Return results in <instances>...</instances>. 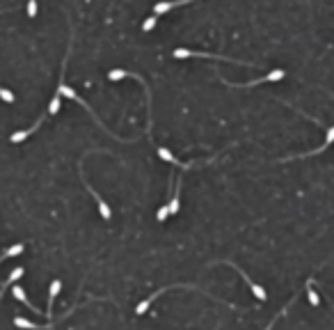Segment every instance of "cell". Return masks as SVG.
<instances>
[{
  "label": "cell",
  "instance_id": "cell-1",
  "mask_svg": "<svg viewBox=\"0 0 334 330\" xmlns=\"http://www.w3.org/2000/svg\"><path fill=\"white\" fill-rule=\"evenodd\" d=\"M172 58H176V60H186V58H208V60H224V62H234V65H248V67H254V65H250V62H240V60H232V58H226V55L197 53V51H188V49H174Z\"/></svg>",
  "mask_w": 334,
  "mask_h": 330
},
{
  "label": "cell",
  "instance_id": "cell-2",
  "mask_svg": "<svg viewBox=\"0 0 334 330\" xmlns=\"http://www.w3.org/2000/svg\"><path fill=\"white\" fill-rule=\"evenodd\" d=\"M224 264H226V266H232L234 271H236L238 275H240L242 280H245V284H248V287L252 289V293H254V296H256V298H259V300H266V298H268V293H266V289H264V287H259L256 282H252V277H250L248 273L242 271L240 266H236V264H234V261H224Z\"/></svg>",
  "mask_w": 334,
  "mask_h": 330
},
{
  "label": "cell",
  "instance_id": "cell-3",
  "mask_svg": "<svg viewBox=\"0 0 334 330\" xmlns=\"http://www.w3.org/2000/svg\"><path fill=\"white\" fill-rule=\"evenodd\" d=\"M167 289H200V287H194V284H172V287H165V289H160V291L151 293V296L146 298V300H142V303L138 305V307H135V314H144L146 309H149V305L154 303V300H156V298L160 296V293H167Z\"/></svg>",
  "mask_w": 334,
  "mask_h": 330
},
{
  "label": "cell",
  "instance_id": "cell-4",
  "mask_svg": "<svg viewBox=\"0 0 334 330\" xmlns=\"http://www.w3.org/2000/svg\"><path fill=\"white\" fill-rule=\"evenodd\" d=\"M80 177H82V184L87 186V190H90V193L94 195V200H96V204H98V213H101V218H103V220H110V218H112V209H110V206H108V202H103V200H101V195H98L96 190H94L92 186H90V184L85 181V174H82V168H80Z\"/></svg>",
  "mask_w": 334,
  "mask_h": 330
},
{
  "label": "cell",
  "instance_id": "cell-5",
  "mask_svg": "<svg viewBox=\"0 0 334 330\" xmlns=\"http://www.w3.org/2000/svg\"><path fill=\"white\" fill-rule=\"evenodd\" d=\"M158 156H160L165 163H170V165H176V168H181V170H190L192 165H197L194 161L192 163H181L172 152H170V149H165V147H158Z\"/></svg>",
  "mask_w": 334,
  "mask_h": 330
},
{
  "label": "cell",
  "instance_id": "cell-6",
  "mask_svg": "<svg viewBox=\"0 0 334 330\" xmlns=\"http://www.w3.org/2000/svg\"><path fill=\"white\" fill-rule=\"evenodd\" d=\"M286 74L282 69H275V71H270V74H266V76H261V78H256V81H252V83H242V85H238V87H256V85H264V83H275V81H282Z\"/></svg>",
  "mask_w": 334,
  "mask_h": 330
},
{
  "label": "cell",
  "instance_id": "cell-7",
  "mask_svg": "<svg viewBox=\"0 0 334 330\" xmlns=\"http://www.w3.org/2000/svg\"><path fill=\"white\" fill-rule=\"evenodd\" d=\"M174 195L172 200H170V216H174V213H178V209H181V184H184V179L176 177L174 179Z\"/></svg>",
  "mask_w": 334,
  "mask_h": 330
},
{
  "label": "cell",
  "instance_id": "cell-8",
  "mask_svg": "<svg viewBox=\"0 0 334 330\" xmlns=\"http://www.w3.org/2000/svg\"><path fill=\"white\" fill-rule=\"evenodd\" d=\"M42 124H44V117H39L37 122H34V124L30 126V129H26V131H16V133H12V138H10V140H12V142H23L26 138H30V136H32V133H34V131H37Z\"/></svg>",
  "mask_w": 334,
  "mask_h": 330
},
{
  "label": "cell",
  "instance_id": "cell-9",
  "mask_svg": "<svg viewBox=\"0 0 334 330\" xmlns=\"http://www.w3.org/2000/svg\"><path fill=\"white\" fill-rule=\"evenodd\" d=\"M60 289H62V282H60V280L50 282V289H48V309H46V316H48L50 321H53V300H55V296L60 293Z\"/></svg>",
  "mask_w": 334,
  "mask_h": 330
},
{
  "label": "cell",
  "instance_id": "cell-10",
  "mask_svg": "<svg viewBox=\"0 0 334 330\" xmlns=\"http://www.w3.org/2000/svg\"><path fill=\"white\" fill-rule=\"evenodd\" d=\"M14 325H16V328H21V330H50L55 323L37 325V323H32V321H28V319H21V316H16V319H14Z\"/></svg>",
  "mask_w": 334,
  "mask_h": 330
},
{
  "label": "cell",
  "instance_id": "cell-11",
  "mask_svg": "<svg viewBox=\"0 0 334 330\" xmlns=\"http://www.w3.org/2000/svg\"><path fill=\"white\" fill-rule=\"evenodd\" d=\"M325 131H328V136H325V142H323V145L318 147V149H314V152H309V154H300L298 158H307V156H314V154L325 152V149H328V147L334 142V126H330V129H325Z\"/></svg>",
  "mask_w": 334,
  "mask_h": 330
},
{
  "label": "cell",
  "instance_id": "cell-12",
  "mask_svg": "<svg viewBox=\"0 0 334 330\" xmlns=\"http://www.w3.org/2000/svg\"><path fill=\"white\" fill-rule=\"evenodd\" d=\"M12 296L16 298L18 303L28 305V307H30V312H39V309H37V307H34V305H32V303H30V300H28V296H26V289H23V287H21V284H16V287L12 289Z\"/></svg>",
  "mask_w": 334,
  "mask_h": 330
},
{
  "label": "cell",
  "instance_id": "cell-13",
  "mask_svg": "<svg viewBox=\"0 0 334 330\" xmlns=\"http://www.w3.org/2000/svg\"><path fill=\"white\" fill-rule=\"evenodd\" d=\"M23 275H26V271H23L21 266H18V268H14V271L10 273V277H7V280L2 282V287H0V293H2V291H7V289H10V287H12V284H14L16 280H21Z\"/></svg>",
  "mask_w": 334,
  "mask_h": 330
},
{
  "label": "cell",
  "instance_id": "cell-14",
  "mask_svg": "<svg viewBox=\"0 0 334 330\" xmlns=\"http://www.w3.org/2000/svg\"><path fill=\"white\" fill-rule=\"evenodd\" d=\"M312 284H314V280H309L307 282V296H309V303H312L314 307H318V305H320V298H318V293L312 289Z\"/></svg>",
  "mask_w": 334,
  "mask_h": 330
},
{
  "label": "cell",
  "instance_id": "cell-15",
  "mask_svg": "<svg viewBox=\"0 0 334 330\" xmlns=\"http://www.w3.org/2000/svg\"><path fill=\"white\" fill-rule=\"evenodd\" d=\"M60 106H62V103H60V94L55 92L53 94V99H50V106H48V115H55L60 110Z\"/></svg>",
  "mask_w": 334,
  "mask_h": 330
},
{
  "label": "cell",
  "instance_id": "cell-16",
  "mask_svg": "<svg viewBox=\"0 0 334 330\" xmlns=\"http://www.w3.org/2000/svg\"><path fill=\"white\" fill-rule=\"evenodd\" d=\"M0 99H2V101L5 103H14V92H10V90H5V87H0Z\"/></svg>",
  "mask_w": 334,
  "mask_h": 330
},
{
  "label": "cell",
  "instance_id": "cell-17",
  "mask_svg": "<svg viewBox=\"0 0 334 330\" xmlns=\"http://www.w3.org/2000/svg\"><path fill=\"white\" fill-rule=\"evenodd\" d=\"M156 21H158V17H156V14H154V17H149L144 23H142V30H144V33H149V30H154V26H156Z\"/></svg>",
  "mask_w": 334,
  "mask_h": 330
},
{
  "label": "cell",
  "instance_id": "cell-18",
  "mask_svg": "<svg viewBox=\"0 0 334 330\" xmlns=\"http://www.w3.org/2000/svg\"><path fill=\"white\" fill-rule=\"evenodd\" d=\"M293 303H296V298H293L291 303L286 305V307H284V309H282V312H277V316H275V319H272V321H270V323H268V328H266V330H272V325H275V323H277V319H280V316H284V314H286V309L291 307V305H293Z\"/></svg>",
  "mask_w": 334,
  "mask_h": 330
}]
</instances>
